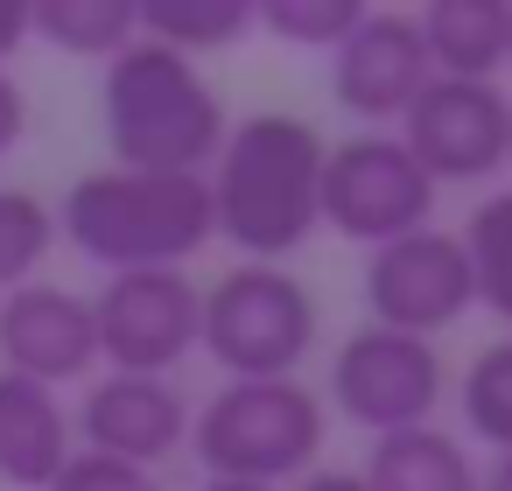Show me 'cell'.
<instances>
[{"label": "cell", "mask_w": 512, "mask_h": 491, "mask_svg": "<svg viewBox=\"0 0 512 491\" xmlns=\"http://www.w3.org/2000/svg\"><path fill=\"white\" fill-rule=\"evenodd\" d=\"M204 183H211V232L232 239L253 267H281L323 225L316 218L323 134L295 113H253L225 127Z\"/></svg>", "instance_id": "1"}, {"label": "cell", "mask_w": 512, "mask_h": 491, "mask_svg": "<svg viewBox=\"0 0 512 491\" xmlns=\"http://www.w3.org/2000/svg\"><path fill=\"white\" fill-rule=\"evenodd\" d=\"M106 148L113 169H141V176H204L218 141H225V99L211 92V78L134 36L113 64H106Z\"/></svg>", "instance_id": "2"}, {"label": "cell", "mask_w": 512, "mask_h": 491, "mask_svg": "<svg viewBox=\"0 0 512 491\" xmlns=\"http://www.w3.org/2000/svg\"><path fill=\"white\" fill-rule=\"evenodd\" d=\"M57 225L85 260L106 274H155L204 253L211 232V183L204 176H141V169H92L71 183Z\"/></svg>", "instance_id": "3"}, {"label": "cell", "mask_w": 512, "mask_h": 491, "mask_svg": "<svg viewBox=\"0 0 512 491\" xmlns=\"http://www.w3.org/2000/svg\"><path fill=\"white\" fill-rule=\"evenodd\" d=\"M190 456L225 484H302L323 456V400L302 379H225L190 414Z\"/></svg>", "instance_id": "4"}, {"label": "cell", "mask_w": 512, "mask_h": 491, "mask_svg": "<svg viewBox=\"0 0 512 491\" xmlns=\"http://www.w3.org/2000/svg\"><path fill=\"white\" fill-rule=\"evenodd\" d=\"M316 344V302L288 267H232L197 295V351L225 379H295Z\"/></svg>", "instance_id": "5"}, {"label": "cell", "mask_w": 512, "mask_h": 491, "mask_svg": "<svg viewBox=\"0 0 512 491\" xmlns=\"http://www.w3.org/2000/svg\"><path fill=\"white\" fill-rule=\"evenodd\" d=\"M316 218L358 246H393L435 218V183L400 148V134H358V141L323 148Z\"/></svg>", "instance_id": "6"}, {"label": "cell", "mask_w": 512, "mask_h": 491, "mask_svg": "<svg viewBox=\"0 0 512 491\" xmlns=\"http://www.w3.org/2000/svg\"><path fill=\"white\" fill-rule=\"evenodd\" d=\"M330 400L344 421H358L372 435L421 428L442 400V351L428 337H400V330L365 323L330 358Z\"/></svg>", "instance_id": "7"}, {"label": "cell", "mask_w": 512, "mask_h": 491, "mask_svg": "<svg viewBox=\"0 0 512 491\" xmlns=\"http://www.w3.org/2000/svg\"><path fill=\"white\" fill-rule=\"evenodd\" d=\"M505 141H512V99L498 85H470V78H428L421 99L400 113V148L421 162V176L442 183H484L505 169Z\"/></svg>", "instance_id": "8"}, {"label": "cell", "mask_w": 512, "mask_h": 491, "mask_svg": "<svg viewBox=\"0 0 512 491\" xmlns=\"http://www.w3.org/2000/svg\"><path fill=\"white\" fill-rule=\"evenodd\" d=\"M92 337L99 358H113V372L169 379L197 351V281H183V267L113 274L92 295Z\"/></svg>", "instance_id": "9"}, {"label": "cell", "mask_w": 512, "mask_h": 491, "mask_svg": "<svg viewBox=\"0 0 512 491\" xmlns=\"http://www.w3.org/2000/svg\"><path fill=\"white\" fill-rule=\"evenodd\" d=\"M365 309H372L379 330L435 344V330H449L463 309H477L463 239L442 232V225H421V232H407L393 246H372V260H365Z\"/></svg>", "instance_id": "10"}, {"label": "cell", "mask_w": 512, "mask_h": 491, "mask_svg": "<svg viewBox=\"0 0 512 491\" xmlns=\"http://www.w3.org/2000/svg\"><path fill=\"white\" fill-rule=\"evenodd\" d=\"M428 78L435 71H428V50H421V29H414V15H393V8H365V22L330 50V92L365 127L400 120L421 99Z\"/></svg>", "instance_id": "11"}, {"label": "cell", "mask_w": 512, "mask_h": 491, "mask_svg": "<svg viewBox=\"0 0 512 491\" xmlns=\"http://www.w3.org/2000/svg\"><path fill=\"white\" fill-rule=\"evenodd\" d=\"M99 365V337H92V302L50 281L8 288L0 295V372L36 379V386H64L78 372Z\"/></svg>", "instance_id": "12"}, {"label": "cell", "mask_w": 512, "mask_h": 491, "mask_svg": "<svg viewBox=\"0 0 512 491\" xmlns=\"http://www.w3.org/2000/svg\"><path fill=\"white\" fill-rule=\"evenodd\" d=\"M78 435L92 456L155 470L162 456H176L190 442V407L169 379H134V372H106L85 407H78Z\"/></svg>", "instance_id": "13"}, {"label": "cell", "mask_w": 512, "mask_h": 491, "mask_svg": "<svg viewBox=\"0 0 512 491\" xmlns=\"http://www.w3.org/2000/svg\"><path fill=\"white\" fill-rule=\"evenodd\" d=\"M71 463V414L50 386L0 372V477L15 491H50V477Z\"/></svg>", "instance_id": "14"}, {"label": "cell", "mask_w": 512, "mask_h": 491, "mask_svg": "<svg viewBox=\"0 0 512 491\" xmlns=\"http://www.w3.org/2000/svg\"><path fill=\"white\" fill-rule=\"evenodd\" d=\"M505 0H435L428 15H414L428 71L435 78H470L491 85L505 71Z\"/></svg>", "instance_id": "15"}, {"label": "cell", "mask_w": 512, "mask_h": 491, "mask_svg": "<svg viewBox=\"0 0 512 491\" xmlns=\"http://www.w3.org/2000/svg\"><path fill=\"white\" fill-rule=\"evenodd\" d=\"M365 491H477V463L470 449L421 421V428H400V435H372V456L358 470Z\"/></svg>", "instance_id": "16"}, {"label": "cell", "mask_w": 512, "mask_h": 491, "mask_svg": "<svg viewBox=\"0 0 512 491\" xmlns=\"http://www.w3.org/2000/svg\"><path fill=\"white\" fill-rule=\"evenodd\" d=\"M29 36H43L50 50L71 57H120L141 36V8L134 0H36L29 8Z\"/></svg>", "instance_id": "17"}, {"label": "cell", "mask_w": 512, "mask_h": 491, "mask_svg": "<svg viewBox=\"0 0 512 491\" xmlns=\"http://www.w3.org/2000/svg\"><path fill=\"white\" fill-rule=\"evenodd\" d=\"M253 29V0H148L141 8V36L176 50V57H204V50H225Z\"/></svg>", "instance_id": "18"}, {"label": "cell", "mask_w": 512, "mask_h": 491, "mask_svg": "<svg viewBox=\"0 0 512 491\" xmlns=\"http://www.w3.org/2000/svg\"><path fill=\"white\" fill-rule=\"evenodd\" d=\"M456 239H463V260H470V295L498 323H512V190L484 197Z\"/></svg>", "instance_id": "19"}, {"label": "cell", "mask_w": 512, "mask_h": 491, "mask_svg": "<svg viewBox=\"0 0 512 491\" xmlns=\"http://www.w3.org/2000/svg\"><path fill=\"white\" fill-rule=\"evenodd\" d=\"M463 428L484 442V449H498V456H512V337H498V344H484L470 365H463Z\"/></svg>", "instance_id": "20"}, {"label": "cell", "mask_w": 512, "mask_h": 491, "mask_svg": "<svg viewBox=\"0 0 512 491\" xmlns=\"http://www.w3.org/2000/svg\"><path fill=\"white\" fill-rule=\"evenodd\" d=\"M57 246V211L36 190H0V295L29 288Z\"/></svg>", "instance_id": "21"}, {"label": "cell", "mask_w": 512, "mask_h": 491, "mask_svg": "<svg viewBox=\"0 0 512 491\" xmlns=\"http://www.w3.org/2000/svg\"><path fill=\"white\" fill-rule=\"evenodd\" d=\"M358 22H365V0H260L253 8V29H267L281 43H302V50H323V57Z\"/></svg>", "instance_id": "22"}, {"label": "cell", "mask_w": 512, "mask_h": 491, "mask_svg": "<svg viewBox=\"0 0 512 491\" xmlns=\"http://www.w3.org/2000/svg\"><path fill=\"white\" fill-rule=\"evenodd\" d=\"M50 491H162L155 470H134V463H113V456H92V449H71V463L50 477Z\"/></svg>", "instance_id": "23"}, {"label": "cell", "mask_w": 512, "mask_h": 491, "mask_svg": "<svg viewBox=\"0 0 512 491\" xmlns=\"http://www.w3.org/2000/svg\"><path fill=\"white\" fill-rule=\"evenodd\" d=\"M22 134H29V99H22V85L8 71H0V155H15Z\"/></svg>", "instance_id": "24"}, {"label": "cell", "mask_w": 512, "mask_h": 491, "mask_svg": "<svg viewBox=\"0 0 512 491\" xmlns=\"http://www.w3.org/2000/svg\"><path fill=\"white\" fill-rule=\"evenodd\" d=\"M29 43V8L22 0H0V57H15Z\"/></svg>", "instance_id": "25"}, {"label": "cell", "mask_w": 512, "mask_h": 491, "mask_svg": "<svg viewBox=\"0 0 512 491\" xmlns=\"http://www.w3.org/2000/svg\"><path fill=\"white\" fill-rule=\"evenodd\" d=\"M295 491H365V484H358V470H309Z\"/></svg>", "instance_id": "26"}, {"label": "cell", "mask_w": 512, "mask_h": 491, "mask_svg": "<svg viewBox=\"0 0 512 491\" xmlns=\"http://www.w3.org/2000/svg\"><path fill=\"white\" fill-rule=\"evenodd\" d=\"M477 491H512V456H498V463L477 477Z\"/></svg>", "instance_id": "27"}, {"label": "cell", "mask_w": 512, "mask_h": 491, "mask_svg": "<svg viewBox=\"0 0 512 491\" xmlns=\"http://www.w3.org/2000/svg\"><path fill=\"white\" fill-rule=\"evenodd\" d=\"M204 491H267V484H225V477H204Z\"/></svg>", "instance_id": "28"}, {"label": "cell", "mask_w": 512, "mask_h": 491, "mask_svg": "<svg viewBox=\"0 0 512 491\" xmlns=\"http://www.w3.org/2000/svg\"><path fill=\"white\" fill-rule=\"evenodd\" d=\"M505 64H512V15H505Z\"/></svg>", "instance_id": "29"}, {"label": "cell", "mask_w": 512, "mask_h": 491, "mask_svg": "<svg viewBox=\"0 0 512 491\" xmlns=\"http://www.w3.org/2000/svg\"><path fill=\"white\" fill-rule=\"evenodd\" d=\"M505 169H512V141H505Z\"/></svg>", "instance_id": "30"}]
</instances>
